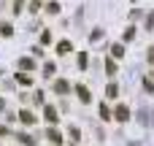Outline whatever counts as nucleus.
<instances>
[{
	"label": "nucleus",
	"mask_w": 154,
	"mask_h": 146,
	"mask_svg": "<svg viewBox=\"0 0 154 146\" xmlns=\"http://www.w3.org/2000/svg\"><path fill=\"white\" fill-rule=\"evenodd\" d=\"M43 119H46V122H51V125H57V119H60V116H57V108L46 103V106H43Z\"/></svg>",
	"instance_id": "obj_1"
},
{
	"label": "nucleus",
	"mask_w": 154,
	"mask_h": 146,
	"mask_svg": "<svg viewBox=\"0 0 154 146\" xmlns=\"http://www.w3.org/2000/svg\"><path fill=\"white\" fill-rule=\"evenodd\" d=\"M114 119H119V122H127V119H130V108H127L125 103H119V106H116V111H114Z\"/></svg>",
	"instance_id": "obj_2"
},
{
	"label": "nucleus",
	"mask_w": 154,
	"mask_h": 146,
	"mask_svg": "<svg viewBox=\"0 0 154 146\" xmlns=\"http://www.w3.org/2000/svg\"><path fill=\"white\" fill-rule=\"evenodd\" d=\"M54 92H57V95H68V92H70V84H68L65 79H54Z\"/></svg>",
	"instance_id": "obj_3"
},
{
	"label": "nucleus",
	"mask_w": 154,
	"mask_h": 146,
	"mask_svg": "<svg viewBox=\"0 0 154 146\" xmlns=\"http://www.w3.org/2000/svg\"><path fill=\"white\" fill-rule=\"evenodd\" d=\"M76 95H79L81 103H89V100H92V95H89V89H87L84 84H76Z\"/></svg>",
	"instance_id": "obj_4"
},
{
	"label": "nucleus",
	"mask_w": 154,
	"mask_h": 146,
	"mask_svg": "<svg viewBox=\"0 0 154 146\" xmlns=\"http://www.w3.org/2000/svg\"><path fill=\"white\" fill-rule=\"evenodd\" d=\"M46 138H49L54 146H62V135H60V130H54V127H49V130H46Z\"/></svg>",
	"instance_id": "obj_5"
},
{
	"label": "nucleus",
	"mask_w": 154,
	"mask_h": 146,
	"mask_svg": "<svg viewBox=\"0 0 154 146\" xmlns=\"http://www.w3.org/2000/svg\"><path fill=\"white\" fill-rule=\"evenodd\" d=\"M19 119H22V125H27V127H30V125H35V119H38V116H35L32 111H27V108H24V111L19 114Z\"/></svg>",
	"instance_id": "obj_6"
},
{
	"label": "nucleus",
	"mask_w": 154,
	"mask_h": 146,
	"mask_svg": "<svg viewBox=\"0 0 154 146\" xmlns=\"http://www.w3.org/2000/svg\"><path fill=\"white\" fill-rule=\"evenodd\" d=\"M19 68H22L24 73H27V70H35V60H32V57H22V60H19Z\"/></svg>",
	"instance_id": "obj_7"
},
{
	"label": "nucleus",
	"mask_w": 154,
	"mask_h": 146,
	"mask_svg": "<svg viewBox=\"0 0 154 146\" xmlns=\"http://www.w3.org/2000/svg\"><path fill=\"white\" fill-rule=\"evenodd\" d=\"M70 51H73V43L70 41H60L57 43V54H70Z\"/></svg>",
	"instance_id": "obj_8"
},
{
	"label": "nucleus",
	"mask_w": 154,
	"mask_h": 146,
	"mask_svg": "<svg viewBox=\"0 0 154 146\" xmlns=\"http://www.w3.org/2000/svg\"><path fill=\"white\" fill-rule=\"evenodd\" d=\"M111 57H119V60H122V57H125V46H122V43H114V46H111Z\"/></svg>",
	"instance_id": "obj_9"
},
{
	"label": "nucleus",
	"mask_w": 154,
	"mask_h": 146,
	"mask_svg": "<svg viewBox=\"0 0 154 146\" xmlns=\"http://www.w3.org/2000/svg\"><path fill=\"white\" fill-rule=\"evenodd\" d=\"M16 81L24 84V87H30V84H32V76H30V73H16Z\"/></svg>",
	"instance_id": "obj_10"
},
{
	"label": "nucleus",
	"mask_w": 154,
	"mask_h": 146,
	"mask_svg": "<svg viewBox=\"0 0 154 146\" xmlns=\"http://www.w3.org/2000/svg\"><path fill=\"white\" fill-rule=\"evenodd\" d=\"M11 33H14V27H11L8 22H0V35H3V38H11Z\"/></svg>",
	"instance_id": "obj_11"
},
{
	"label": "nucleus",
	"mask_w": 154,
	"mask_h": 146,
	"mask_svg": "<svg viewBox=\"0 0 154 146\" xmlns=\"http://www.w3.org/2000/svg\"><path fill=\"white\" fill-rule=\"evenodd\" d=\"M54 73H57V65H54V62H46V65H43V76H49V79H51Z\"/></svg>",
	"instance_id": "obj_12"
},
{
	"label": "nucleus",
	"mask_w": 154,
	"mask_h": 146,
	"mask_svg": "<svg viewBox=\"0 0 154 146\" xmlns=\"http://www.w3.org/2000/svg\"><path fill=\"white\" fill-rule=\"evenodd\" d=\"M116 70H119L116 62H114V60H106V73H108V76H116Z\"/></svg>",
	"instance_id": "obj_13"
},
{
	"label": "nucleus",
	"mask_w": 154,
	"mask_h": 146,
	"mask_svg": "<svg viewBox=\"0 0 154 146\" xmlns=\"http://www.w3.org/2000/svg\"><path fill=\"white\" fill-rule=\"evenodd\" d=\"M106 95H108V98H119V87H116V84L111 81V84L106 87Z\"/></svg>",
	"instance_id": "obj_14"
},
{
	"label": "nucleus",
	"mask_w": 154,
	"mask_h": 146,
	"mask_svg": "<svg viewBox=\"0 0 154 146\" xmlns=\"http://www.w3.org/2000/svg\"><path fill=\"white\" fill-rule=\"evenodd\" d=\"M143 89H146V92H154V73L143 79Z\"/></svg>",
	"instance_id": "obj_15"
},
{
	"label": "nucleus",
	"mask_w": 154,
	"mask_h": 146,
	"mask_svg": "<svg viewBox=\"0 0 154 146\" xmlns=\"http://www.w3.org/2000/svg\"><path fill=\"white\" fill-rule=\"evenodd\" d=\"M19 141H22L24 146H35V138H32V135H27V133H22V135H19Z\"/></svg>",
	"instance_id": "obj_16"
},
{
	"label": "nucleus",
	"mask_w": 154,
	"mask_h": 146,
	"mask_svg": "<svg viewBox=\"0 0 154 146\" xmlns=\"http://www.w3.org/2000/svg\"><path fill=\"white\" fill-rule=\"evenodd\" d=\"M46 11H49V14H60V3H57V0H51V3L46 5Z\"/></svg>",
	"instance_id": "obj_17"
},
{
	"label": "nucleus",
	"mask_w": 154,
	"mask_h": 146,
	"mask_svg": "<svg viewBox=\"0 0 154 146\" xmlns=\"http://www.w3.org/2000/svg\"><path fill=\"white\" fill-rule=\"evenodd\" d=\"M87 62H89V60H87V54H84V51H79V68H81V70L87 68Z\"/></svg>",
	"instance_id": "obj_18"
},
{
	"label": "nucleus",
	"mask_w": 154,
	"mask_h": 146,
	"mask_svg": "<svg viewBox=\"0 0 154 146\" xmlns=\"http://www.w3.org/2000/svg\"><path fill=\"white\" fill-rule=\"evenodd\" d=\"M100 116H103V119H111V111H108L106 103H100Z\"/></svg>",
	"instance_id": "obj_19"
},
{
	"label": "nucleus",
	"mask_w": 154,
	"mask_h": 146,
	"mask_svg": "<svg viewBox=\"0 0 154 146\" xmlns=\"http://www.w3.org/2000/svg\"><path fill=\"white\" fill-rule=\"evenodd\" d=\"M133 38H135V27H127L125 30V41H133Z\"/></svg>",
	"instance_id": "obj_20"
},
{
	"label": "nucleus",
	"mask_w": 154,
	"mask_h": 146,
	"mask_svg": "<svg viewBox=\"0 0 154 146\" xmlns=\"http://www.w3.org/2000/svg\"><path fill=\"white\" fill-rule=\"evenodd\" d=\"M41 43H51V33H49V30L41 33Z\"/></svg>",
	"instance_id": "obj_21"
},
{
	"label": "nucleus",
	"mask_w": 154,
	"mask_h": 146,
	"mask_svg": "<svg viewBox=\"0 0 154 146\" xmlns=\"http://www.w3.org/2000/svg\"><path fill=\"white\" fill-rule=\"evenodd\" d=\"M30 11L38 14V11H41V0H32V3H30Z\"/></svg>",
	"instance_id": "obj_22"
},
{
	"label": "nucleus",
	"mask_w": 154,
	"mask_h": 146,
	"mask_svg": "<svg viewBox=\"0 0 154 146\" xmlns=\"http://www.w3.org/2000/svg\"><path fill=\"white\" fill-rule=\"evenodd\" d=\"M70 138H73V141H79V138H81V133H79V127H76V125L70 127Z\"/></svg>",
	"instance_id": "obj_23"
},
{
	"label": "nucleus",
	"mask_w": 154,
	"mask_h": 146,
	"mask_svg": "<svg viewBox=\"0 0 154 146\" xmlns=\"http://www.w3.org/2000/svg\"><path fill=\"white\" fill-rule=\"evenodd\" d=\"M146 30H154V11L149 14V19H146Z\"/></svg>",
	"instance_id": "obj_24"
},
{
	"label": "nucleus",
	"mask_w": 154,
	"mask_h": 146,
	"mask_svg": "<svg viewBox=\"0 0 154 146\" xmlns=\"http://www.w3.org/2000/svg\"><path fill=\"white\" fill-rule=\"evenodd\" d=\"M100 38H103V30H95V33L89 35V41H100Z\"/></svg>",
	"instance_id": "obj_25"
},
{
	"label": "nucleus",
	"mask_w": 154,
	"mask_h": 146,
	"mask_svg": "<svg viewBox=\"0 0 154 146\" xmlns=\"http://www.w3.org/2000/svg\"><path fill=\"white\" fill-rule=\"evenodd\" d=\"M32 103H38V106H41V103H43V92H35V95H32Z\"/></svg>",
	"instance_id": "obj_26"
},
{
	"label": "nucleus",
	"mask_w": 154,
	"mask_h": 146,
	"mask_svg": "<svg viewBox=\"0 0 154 146\" xmlns=\"http://www.w3.org/2000/svg\"><path fill=\"white\" fill-rule=\"evenodd\" d=\"M22 5H24V0H14V14H19V11H22Z\"/></svg>",
	"instance_id": "obj_27"
},
{
	"label": "nucleus",
	"mask_w": 154,
	"mask_h": 146,
	"mask_svg": "<svg viewBox=\"0 0 154 146\" xmlns=\"http://www.w3.org/2000/svg\"><path fill=\"white\" fill-rule=\"evenodd\" d=\"M138 119H141L143 125H149V114H146V111H141V114H138Z\"/></svg>",
	"instance_id": "obj_28"
},
{
	"label": "nucleus",
	"mask_w": 154,
	"mask_h": 146,
	"mask_svg": "<svg viewBox=\"0 0 154 146\" xmlns=\"http://www.w3.org/2000/svg\"><path fill=\"white\" fill-rule=\"evenodd\" d=\"M146 60H149V62H154V46H149V54H146Z\"/></svg>",
	"instance_id": "obj_29"
},
{
	"label": "nucleus",
	"mask_w": 154,
	"mask_h": 146,
	"mask_svg": "<svg viewBox=\"0 0 154 146\" xmlns=\"http://www.w3.org/2000/svg\"><path fill=\"white\" fill-rule=\"evenodd\" d=\"M3 108H5V100H3V98H0V111H3Z\"/></svg>",
	"instance_id": "obj_30"
}]
</instances>
